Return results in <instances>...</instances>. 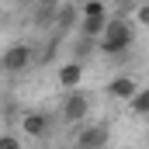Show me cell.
<instances>
[{"instance_id":"5bb4252c","label":"cell","mask_w":149,"mask_h":149,"mask_svg":"<svg viewBox=\"0 0 149 149\" xmlns=\"http://www.w3.org/2000/svg\"><path fill=\"white\" fill-rule=\"evenodd\" d=\"M139 3H142V0H111V10L114 14H135Z\"/></svg>"},{"instance_id":"8fae6325","label":"cell","mask_w":149,"mask_h":149,"mask_svg":"<svg viewBox=\"0 0 149 149\" xmlns=\"http://www.w3.org/2000/svg\"><path fill=\"white\" fill-rule=\"evenodd\" d=\"M80 14L83 17H111V7H108V0H83Z\"/></svg>"},{"instance_id":"8992f818","label":"cell","mask_w":149,"mask_h":149,"mask_svg":"<svg viewBox=\"0 0 149 149\" xmlns=\"http://www.w3.org/2000/svg\"><path fill=\"white\" fill-rule=\"evenodd\" d=\"M59 10H63V0H38L35 7H31V24L42 28V31H52Z\"/></svg>"},{"instance_id":"9c48e42d","label":"cell","mask_w":149,"mask_h":149,"mask_svg":"<svg viewBox=\"0 0 149 149\" xmlns=\"http://www.w3.org/2000/svg\"><path fill=\"white\" fill-rule=\"evenodd\" d=\"M139 94V80L135 76H128V73H118V76H111V83H108V97L111 101H132Z\"/></svg>"},{"instance_id":"52a82bcc","label":"cell","mask_w":149,"mask_h":149,"mask_svg":"<svg viewBox=\"0 0 149 149\" xmlns=\"http://www.w3.org/2000/svg\"><path fill=\"white\" fill-rule=\"evenodd\" d=\"M80 3H73V0H63V10H59V17H56V28H52V35L56 38H66L70 31H76L80 28Z\"/></svg>"},{"instance_id":"3957f363","label":"cell","mask_w":149,"mask_h":149,"mask_svg":"<svg viewBox=\"0 0 149 149\" xmlns=\"http://www.w3.org/2000/svg\"><path fill=\"white\" fill-rule=\"evenodd\" d=\"M94 111V101H90V94L80 87V90H70L66 97H63V104H59V118L66 121V125H83L87 118Z\"/></svg>"},{"instance_id":"ba28073f","label":"cell","mask_w":149,"mask_h":149,"mask_svg":"<svg viewBox=\"0 0 149 149\" xmlns=\"http://www.w3.org/2000/svg\"><path fill=\"white\" fill-rule=\"evenodd\" d=\"M49 128H52V118L45 111H24L21 114V132H24V139H45Z\"/></svg>"},{"instance_id":"e0dca14e","label":"cell","mask_w":149,"mask_h":149,"mask_svg":"<svg viewBox=\"0 0 149 149\" xmlns=\"http://www.w3.org/2000/svg\"><path fill=\"white\" fill-rule=\"evenodd\" d=\"M14 3H28V7H35V3H38V0H14Z\"/></svg>"},{"instance_id":"4fadbf2b","label":"cell","mask_w":149,"mask_h":149,"mask_svg":"<svg viewBox=\"0 0 149 149\" xmlns=\"http://www.w3.org/2000/svg\"><path fill=\"white\" fill-rule=\"evenodd\" d=\"M90 49H97V38H83V35H80V38H76V49H73V59H80V63H83Z\"/></svg>"},{"instance_id":"9a60e30c","label":"cell","mask_w":149,"mask_h":149,"mask_svg":"<svg viewBox=\"0 0 149 149\" xmlns=\"http://www.w3.org/2000/svg\"><path fill=\"white\" fill-rule=\"evenodd\" d=\"M132 17H135V24H139V28H149V0H142V3L135 7V14H132Z\"/></svg>"},{"instance_id":"30bf717a","label":"cell","mask_w":149,"mask_h":149,"mask_svg":"<svg viewBox=\"0 0 149 149\" xmlns=\"http://www.w3.org/2000/svg\"><path fill=\"white\" fill-rule=\"evenodd\" d=\"M108 21H111V17H80L76 35H83V38H101L104 31H108Z\"/></svg>"},{"instance_id":"2e32d148","label":"cell","mask_w":149,"mask_h":149,"mask_svg":"<svg viewBox=\"0 0 149 149\" xmlns=\"http://www.w3.org/2000/svg\"><path fill=\"white\" fill-rule=\"evenodd\" d=\"M0 149H21V139H17L14 132H3V135H0Z\"/></svg>"},{"instance_id":"277c9868","label":"cell","mask_w":149,"mask_h":149,"mask_svg":"<svg viewBox=\"0 0 149 149\" xmlns=\"http://www.w3.org/2000/svg\"><path fill=\"white\" fill-rule=\"evenodd\" d=\"M111 142V128L104 125V121H94V125H80V132H76V149H108Z\"/></svg>"},{"instance_id":"7c38bea8","label":"cell","mask_w":149,"mask_h":149,"mask_svg":"<svg viewBox=\"0 0 149 149\" xmlns=\"http://www.w3.org/2000/svg\"><path fill=\"white\" fill-rule=\"evenodd\" d=\"M128 111L135 118H149V87H139V94L128 101Z\"/></svg>"},{"instance_id":"6da1fadb","label":"cell","mask_w":149,"mask_h":149,"mask_svg":"<svg viewBox=\"0 0 149 149\" xmlns=\"http://www.w3.org/2000/svg\"><path fill=\"white\" fill-rule=\"evenodd\" d=\"M135 21H128L125 14H111V21H108V31L97 38V49L104 52V56H111V59H125V52L132 49V42H135Z\"/></svg>"},{"instance_id":"5b68a950","label":"cell","mask_w":149,"mask_h":149,"mask_svg":"<svg viewBox=\"0 0 149 149\" xmlns=\"http://www.w3.org/2000/svg\"><path fill=\"white\" fill-rule=\"evenodd\" d=\"M56 87L59 90H80L83 87V63L80 59H66V63H59L56 66Z\"/></svg>"},{"instance_id":"7a4b0ae2","label":"cell","mask_w":149,"mask_h":149,"mask_svg":"<svg viewBox=\"0 0 149 149\" xmlns=\"http://www.w3.org/2000/svg\"><path fill=\"white\" fill-rule=\"evenodd\" d=\"M35 63H38L35 45H28V42H14V45H7V49H3V56H0V66H3V73H7V76L28 73Z\"/></svg>"}]
</instances>
